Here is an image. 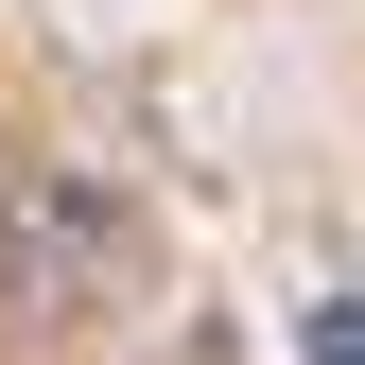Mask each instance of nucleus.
<instances>
[{"instance_id": "obj_1", "label": "nucleus", "mask_w": 365, "mask_h": 365, "mask_svg": "<svg viewBox=\"0 0 365 365\" xmlns=\"http://www.w3.org/2000/svg\"><path fill=\"white\" fill-rule=\"evenodd\" d=\"M0 261H18V296H35V313H87V296L122 279V209H87L70 174H35L18 226H0Z\"/></svg>"}, {"instance_id": "obj_2", "label": "nucleus", "mask_w": 365, "mask_h": 365, "mask_svg": "<svg viewBox=\"0 0 365 365\" xmlns=\"http://www.w3.org/2000/svg\"><path fill=\"white\" fill-rule=\"evenodd\" d=\"M331 365H365V313H348V331H331Z\"/></svg>"}]
</instances>
